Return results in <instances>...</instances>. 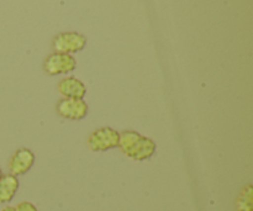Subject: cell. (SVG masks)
Instances as JSON below:
<instances>
[{
  "instance_id": "2",
  "label": "cell",
  "mask_w": 253,
  "mask_h": 211,
  "mask_svg": "<svg viewBox=\"0 0 253 211\" xmlns=\"http://www.w3.org/2000/svg\"><path fill=\"white\" fill-rule=\"evenodd\" d=\"M119 140H120V132L111 128L109 126L100 127L93 131L88 137V147L94 152H104V151L113 150L119 147Z\"/></svg>"
},
{
  "instance_id": "7",
  "label": "cell",
  "mask_w": 253,
  "mask_h": 211,
  "mask_svg": "<svg viewBox=\"0 0 253 211\" xmlns=\"http://www.w3.org/2000/svg\"><path fill=\"white\" fill-rule=\"evenodd\" d=\"M57 89L64 98L83 99L86 94L85 84L76 77H67L62 79L57 85Z\"/></svg>"
},
{
  "instance_id": "8",
  "label": "cell",
  "mask_w": 253,
  "mask_h": 211,
  "mask_svg": "<svg viewBox=\"0 0 253 211\" xmlns=\"http://www.w3.org/2000/svg\"><path fill=\"white\" fill-rule=\"evenodd\" d=\"M19 189V179L12 174L1 175L0 178V203L6 204L14 199Z\"/></svg>"
},
{
  "instance_id": "6",
  "label": "cell",
  "mask_w": 253,
  "mask_h": 211,
  "mask_svg": "<svg viewBox=\"0 0 253 211\" xmlns=\"http://www.w3.org/2000/svg\"><path fill=\"white\" fill-rule=\"evenodd\" d=\"M35 163V155L29 148H20L11 156L9 162L10 173L15 177L26 174Z\"/></svg>"
},
{
  "instance_id": "11",
  "label": "cell",
  "mask_w": 253,
  "mask_h": 211,
  "mask_svg": "<svg viewBox=\"0 0 253 211\" xmlns=\"http://www.w3.org/2000/svg\"><path fill=\"white\" fill-rule=\"evenodd\" d=\"M1 211H15V208H12V207H6V208H4V209H2Z\"/></svg>"
},
{
  "instance_id": "1",
  "label": "cell",
  "mask_w": 253,
  "mask_h": 211,
  "mask_svg": "<svg viewBox=\"0 0 253 211\" xmlns=\"http://www.w3.org/2000/svg\"><path fill=\"white\" fill-rule=\"evenodd\" d=\"M119 147L128 158L133 161L150 160L156 153V142L152 138L146 137L131 130L120 132Z\"/></svg>"
},
{
  "instance_id": "4",
  "label": "cell",
  "mask_w": 253,
  "mask_h": 211,
  "mask_svg": "<svg viewBox=\"0 0 253 211\" xmlns=\"http://www.w3.org/2000/svg\"><path fill=\"white\" fill-rule=\"evenodd\" d=\"M77 68V61L72 54L54 53L49 54L43 63V69L49 76H59L73 72Z\"/></svg>"
},
{
  "instance_id": "10",
  "label": "cell",
  "mask_w": 253,
  "mask_h": 211,
  "mask_svg": "<svg viewBox=\"0 0 253 211\" xmlns=\"http://www.w3.org/2000/svg\"><path fill=\"white\" fill-rule=\"evenodd\" d=\"M15 211H37V209L34 204H31V203L24 202L20 203V204L15 208Z\"/></svg>"
},
{
  "instance_id": "9",
  "label": "cell",
  "mask_w": 253,
  "mask_h": 211,
  "mask_svg": "<svg viewBox=\"0 0 253 211\" xmlns=\"http://www.w3.org/2000/svg\"><path fill=\"white\" fill-rule=\"evenodd\" d=\"M253 188L251 184L246 185L237 198L236 207L239 211H253Z\"/></svg>"
},
{
  "instance_id": "5",
  "label": "cell",
  "mask_w": 253,
  "mask_h": 211,
  "mask_svg": "<svg viewBox=\"0 0 253 211\" xmlns=\"http://www.w3.org/2000/svg\"><path fill=\"white\" fill-rule=\"evenodd\" d=\"M56 111L63 119L82 120L88 115V104L83 99L63 98L57 103Z\"/></svg>"
},
{
  "instance_id": "12",
  "label": "cell",
  "mask_w": 253,
  "mask_h": 211,
  "mask_svg": "<svg viewBox=\"0 0 253 211\" xmlns=\"http://www.w3.org/2000/svg\"><path fill=\"white\" fill-rule=\"evenodd\" d=\"M1 175H2V172H1V168H0V178H1Z\"/></svg>"
},
{
  "instance_id": "3",
  "label": "cell",
  "mask_w": 253,
  "mask_h": 211,
  "mask_svg": "<svg viewBox=\"0 0 253 211\" xmlns=\"http://www.w3.org/2000/svg\"><path fill=\"white\" fill-rule=\"evenodd\" d=\"M86 39L79 32H61L53 39L52 46L58 53H76L85 47Z\"/></svg>"
}]
</instances>
